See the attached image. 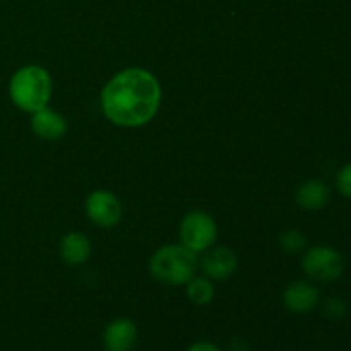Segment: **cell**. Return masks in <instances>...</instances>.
Returning <instances> with one entry per match:
<instances>
[{"label":"cell","instance_id":"ba28073f","mask_svg":"<svg viewBox=\"0 0 351 351\" xmlns=\"http://www.w3.org/2000/svg\"><path fill=\"white\" fill-rule=\"evenodd\" d=\"M283 300L285 305H287L291 312L307 314L312 308L317 307L319 290L314 285L305 283V281H297V283H291L290 287L285 290Z\"/></svg>","mask_w":351,"mask_h":351},{"label":"cell","instance_id":"8992f818","mask_svg":"<svg viewBox=\"0 0 351 351\" xmlns=\"http://www.w3.org/2000/svg\"><path fill=\"white\" fill-rule=\"evenodd\" d=\"M86 213L93 223L103 228L115 226L122 219L119 199L106 191H96L89 195L86 202Z\"/></svg>","mask_w":351,"mask_h":351},{"label":"cell","instance_id":"7c38bea8","mask_svg":"<svg viewBox=\"0 0 351 351\" xmlns=\"http://www.w3.org/2000/svg\"><path fill=\"white\" fill-rule=\"evenodd\" d=\"M60 256L69 264H82L91 256V243L82 233H69L60 243Z\"/></svg>","mask_w":351,"mask_h":351},{"label":"cell","instance_id":"52a82bcc","mask_svg":"<svg viewBox=\"0 0 351 351\" xmlns=\"http://www.w3.org/2000/svg\"><path fill=\"white\" fill-rule=\"evenodd\" d=\"M137 343V326L130 319H115L103 331L106 351H132Z\"/></svg>","mask_w":351,"mask_h":351},{"label":"cell","instance_id":"ac0fdd59","mask_svg":"<svg viewBox=\"0 0 351 351\" xmlns=\"http://www.w3.org/2000/svg\"><path fill=\"white\" fill-rule=\"evenodd\" d=\"M247 345H243V341H235L230 346V351H247Z\"/></svg>","mask_w":351,"mask_h":351},{"label":"cell","instance_id":"6da1fadb","mask_svg":"<svg viewBox=\"0 0 351 351\" xmlns=\"http://www.w3.org/2000/svg\"><path fill=\"white\" fill-rule=\"evenodd\" d=\"M161 88L151 72L127 69L112 79L101 93V106L113 123L139 127L149 122L158 112Z\"/></svg>","mask_w":351,"mask_h":351},{"label":"cell","instance_id":"9a60e30c","mask_svg":"<svg viewBox=\"0 0 351 351\" xmlns=\"http://www.w3.org/2000/svg\"><path fill=\"white\" fill-rule=\"evenodd\" d=\"M324 314L326 317L332 319V321H338V319H343L348 314V305L341 298L331 297L324 302Z\"/></svg>","mask_w":351,"mask_h":351},{"label":"cell","instance_id":"5bb4252c","mask_svg":"<svg viewBox=\"0 0 351 351\" xmlns=\"http://www.w3.org/2000/svg\"><path fill=\"white\" fill-rule=\"evenodd\" d=\"M305 245H307V240H305V237L302 235L300 232H297V230H288V232H285L283 235H281V247H283L285 252L297 254L300 252Z\"/></svg>","mask_w":351,"mask_h":351},{"label":"cell","instance_id":"8fae6325","mask_svg":"<svg viewBox=\"0 0 351 351\" xmlns=\"http://www.w3.org/2000/svg\"><path fill=\"white\" fill-rule=\"evenodd\" d=\"M331 197V191L328 185L321 180H311L302 185L297 192V202L300 208L308 211H317L324 208Z\"/></svg>","mask_w":351,"mask_h":351},{"label":"cell","instance_id":"4fadbf2b","mask_svg":"<svg viewBox=\"0 0 351 351\" xmlns=\"http://www.w3.org/2000/svg\"><path fill=\"white\" fill-rule=\"evenodd\" d=\"M187 297L194 304L206 305L215 298V287H213L211 281L204 280V278L191 280L187 285Z\"/></svg>","mask_w":351,"mask_h":351},{"label":"cell","instance_id":"9c48e42d","mask_svg":"<svg viewBox=\"0 0 351 351\" xmlns=\"http://www.w3.org/2000/svg\"><path fill=\"white\" fill-rule=\"evenodd\" d=\"M202 269L211 280H226L237 269L235 254L226 247H218L204 257Z\"/></svg>","mask_w":351,"mask_h":351},{"label":"cell","instance_id":"7a4b0ae2","mask_svg":"<svg viewBox=\"0 0 351 351\" xmlns=\"http://www.w3.org/2000/svg\"><path fill=\"white\" fill-rule=\"evenodd\" d=\"M9 93L14 105L24 112L34 113L47 108L51 98V79L45 69L27 65L12 75Z\"/></svg>","mask_w":351,"mask_h":351},{"label":"cell","instance_id":"5b68a950","mask_svg":"<svg viewBox=\"0 0 351 351\" xmlns=\"http://www.w3.org/2000/svg\"><path fill=\"white\" fill-rule=\"evenodd\" d=\"M180 237L184 247L192 252H201L215 243L218 237V226L215 219L206 213H191L182 221Z\"/></svg>","mask_w":351,"mask_h":351},{"label":"cell","instance_id":"3957f363","mask_svg":"<svg viewBox=\"0 0 351 351\" xmlns=\"http://www.w3.org/2000/svg\"><path fill=\"white\" fill-rule=\"evenodd\" d=\"M197 269V256L187 247L167 245L151 259V273L158 281L167 285H185Z\"/></svg>","mask_w":351,"mask_h":351},{"label":"cell","instance_id":"e0dca14e","mask_svg":"<svg viewBox=\"0 0 351 351\" xmlns=\"http://www.w3.org/2000/svg\"><path fill=\"white\" fill-rule=\"evenodd\" d=\"M187 351H223L219 346H216L215 343H209V341H197L194 343L192 346H189Z\"/></svg>","mask_w":351,"mask_h":351},{"label":"cell","instance_id":"30bf717a","mask_svg":"<svg viewBox=\"0 0 351 351\" xmlns=\"http://www.w3.org/2000/svg\"><path fill=\"white\" fill-rule=\"evenodd\" d=\"M31 127H33L34 134L43 139H60L67 132V123L62 115H58L53 110H38L33 113V119H31Z\"/></svg>","mask_w":351,"mask_h":351},{"label":"cell","instance_id":"277c9868","mask_svg":"<svg viewBox=\"0 0 351 351\" xmlns=\"http://www.w3.org/2000/svg\"><path fill=\"white\" fill-rule=\"evenodd\" d=\"M302 267L311 280L319 281V283H329L341 276L345 263L338 250L317 245L307 250L304 261H302Z\"/></svg>","mask_w":351,"mask_h":351},{"label":"cell","instance_id":"2e32d148","mask_svg":"<svg viewBox=\"0 0 351 351\" xmlns=\"http://www.w3.org/2000/svg\"><path fill=\"white\" fill-rule=\"evenodd\" d=\"M336 185H338V191L341 192L345 197L351 199V163L345 165V167L339 170L338 177H336Z\"/></svg>","mask_w":351,"mask_h":351}]
</instances>
